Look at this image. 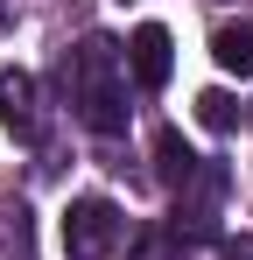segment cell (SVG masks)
I'll use <instances>...</instances> for the list:
<instances>
[{
	"label": "cell",
	"instance_id": "cell-8",
	"mask_svg": "<svg viewBox=\"0 0 253 260\" xmlns=\"http://www.w3.org/2000/svg\"><path fill=\"white\" fill-rule=\"evenodd\" d=\"M197 120H204L211 134H232L239 127V99H232V91H197Z\"/></svg>",
	"mask_w": 253,
	"mask_h": 260
},
{
	"label": "cell",
	"instance_id": "cell-9",
	"mask_svg": "<svg viewBox=\"0 0 253 260\" xmlns=\"http://www.w3.org/2000/svg\"><path fill=\"white\" fill-rule=\"evenodd\" d=\"M218 260H253V232H239V239H225V246H218Z\"/></svg>",
	"mask_w": 253,
	"mask_h": 260
},
{
	"label": "cell",
	"instance_id": "cell-2",
	"mask_svg": "<svg viewBox=\"0 0 253 260\" xmlns=\"http://www.w3.org/2000/svg\"><path fill=\"white\" fill-rule=\"evenodd\" d=\"M120 204L113 197H78L71 211H64V253L71 260H106L113 246H120Z\"/></svg>",
	"mask_w": 253,
	"mask_h": 260
},
{
	"label": "cell",
	"instance_id": "cell-1",
	"mask_svg": "<svg viewBox=\"0 0 253 260\" xmlns=\"http://www.w3.org/2000/svg\"><path fill=\"white\" fill-rule=\"evenodd\" d=\"M71 106H78V120L91 134H126V63H120V43H106V36H84L78 56H71Z\"/></svg>",
	"mask_w": 253,
	"mask_h": 260
},
{
	"label": "cell",
	"instance_id": "cell-7",
	"mask_svg": "<svg viewBox=\"0 0 253 260\" xmlns=\"http://www.w3.org/2000/svg\"><path fill=\"white\" fill-rule=\"evenodd\" d=\"M155 169H162V183H169V190H183V183L197 176V155L183 148V134H176V127H162V134H155Z\"/></svg>",
	"mask_w": 253,
	"mask_h": 260
},
{
	"label": "cell",
	"instance_id": "cell-10",
	"mask_svg": "<svg viewBox=\"0 0 253 260\" xmlns=\"http://www.w3.org/2000/svg\"><path fill=\"white\" fill-rule=\"evenodd\" d=\"M7 28H14V0H0V36H7Z\"/></svg>",
	"mask_w": 253,
	"mask_h": 260
},
{
	"label": "cell",
	"instance_id": "cell-4",
	"mask_svg": "<svg viewBox=\"0 0 253 260\" xmlns=\"http://www.w3.org/2000/svg\"><path fill=\"white\" fill-rule=\"evenodd\" d=\"M126 71H134L141 91H162V85H169L176 49H169V28H162V21H141V28L126 36Z\"/></svg>",
	"mask_w": 253,
	"mask_h": 260
},
{
	"label": "cell",
	"instance_id": "cell-6",
	"mask_svg": "<svg viewBox=\"0 0 253 260\" xmlns=\"http://www.w3.org/2000/svg\"><path fill=\"white\" fill-rule=\"evenodd\" d=\"M211 56H218L225 78H253V21H225L211 36Z\"/></svg>",
	"mask_w": 253,
	"mask_h": 260
},
{
	"label": "cell",
	"instance_id": "cell-11",
	"mask_svg": "<svg viewBox=\"0 0 253 260\" xmlns=\"http://www.w3.org/2000/svg\"><path fill=\"white\" fill-rule=\"evenodd\" d=\"M141 260H169V253H162V246H148V253H141Z\"/></svg>",
	"mask_w": 253,
	"mask_h": 260
},
{
	"label": "cell",
	"instance_id": "cell-5",
	"mask_svg": "<svg viewBox=\"0 0 253 260\" xmlns=\"http://www.w3.org/2000/svg\"><path fill=\"white\" fill-rule=\"evenodd\" d=\"M0 127L14 134V141H36V134H42L36 78H28V71H7V78H0Z\"/></svg>",
	"mask_w": 253,
	"mask_h": 260
},
{
	"label": "cell",
	"instance_id": "cell-3",
	"mask_svg": "<svg viewBox=\"0 0 253 260\" xmlns=\"http://www.w3.org/2000/svg\"><path fill=\"white\" fill-rule=\"evenodd\" d=\"M218 204H225V169L218 162H197V176L176 190V232L183 239H211L218 232Z\"/></svg>",
	"mask_w": 253,
	"mask_h": 260
}]
</instances>
